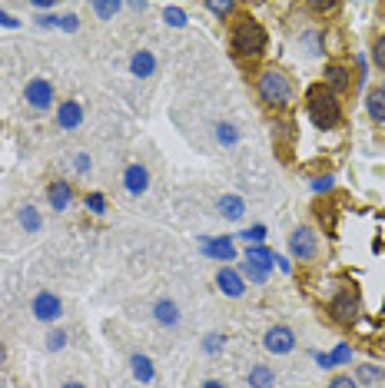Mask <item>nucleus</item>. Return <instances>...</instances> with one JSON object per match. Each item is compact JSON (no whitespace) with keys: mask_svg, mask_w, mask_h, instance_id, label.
<instances>
[{"mask_svg":"<svg viewBox=\"0 0 385 388\" xmlns=\"http://www.w3.org/2000/svg\"><path fill=\"white\" fill-rule=\"evenodd\" d=\"M306 110H309V119L319 126V130H336L342 123V103L339 96H332L322 83L312 87L306 93Z\"/></svg>","mask_w":385,"mask_h":388,"instance_id":"nucleus-1","label":"nucleus"},{"mask_svg":"<svg viewBox=\"0 0 385 388\" xmlns=\"http://www.w3.org/2000/svg\"><path fill=\"white\" fill-rule=\"evenodd\" d=\"M229 44H233V50H236L239 57H259L266 50V30L252 17H239L236 24H233Z\"/></svg>","mask_w":385,"mask_h":388,"instance_id":"nucleus-2","label":"nucleus"},{"mask_svg":"<svg viewBox=\"0 0 385 388\" xmlns=\"http://www.w3.org/2000/svg\"><path fill=\"white\" fill-rule=\"evenodd\" d=\"M256 90H259V100L266 106H289V100H293V83H289V76L282 74V70H276V67H269V70H263L259 74V80H256Z\"/></svg>","mask_w":385,"mask_h":388,"instance_id":"nucleus-3","label":"nucleus"},{"mask_svg":"<svg viewBox=\"0 0 385 388\" xmlns=\"http://www.w3.org/2000/svg\"><path fill=\"white\" fill-rule=\"evenodd\" d=\"M289 253L296 255L299 262L316 259V253H319V236H316L312 226H299V229H293V236H289Z\"/></svg>","mask_w":385,"mask_h":388,"instance_id":"nucleus-4","label":"nucleus"},{"mask_svg":"<svg viewBox=\"0 0 385 388\" xmlns=\"http://www.w3.org/2000/svg\"><path fill=\"white\" fill-rule=\"evenodd\" d=\"M329 315L342 322V326H352L359 319V292L356 289H342L339 296L329 302Z\"/></svg>","mask_w":385,"mask_h":388,"instance_id":"nucleus-5","label":"nucleus"},{"mask_svg":"<svg viewBox=\"0 0 385 388\" xmlns=\"http://www.w3.org/2000/svg\"><path fill=\"white\" fill-rule=\"evenodd\" d=\"M322 87H326L332 96L349 93V90H352V70H349L345 63H329L326 70H322Z\"/></svg>","mask_w":385,"mask_h":388,"instance_id":"nucleus-6","label":"nucleus"},{"mask_svg":"<svg viewBox=\"0 0 385 388\" xmlns=\"http://www.w3.org/2000/svg\"><path fill=\"white\" fill-rule=\"evenodd\" d=\"M24 96H27V103L33 106V110H50L54 106V83L50 80H44V76H33L27 83V90H24Z\"/></svg>","mask_w":385,"mask_h":388,"instance_id":"nucleus-7","label":"nucleus"},{"mask_svg":"<svg viewBox=\"0 0 385 388\" xmlns=\"http://www.w3.org/2000/svg\"><path fill=\"white\" fill-rule=\"evenodd\" d=\"M263 345H266V352H272V355H286V352L296 348V332L289 326H272L263 335Z\"/></svg>","mask_w":385,"mask_h":388,"instance_id":"nucleus-8","label":"nucleus"},{"mask_svg":"<svg viewBox=\"0 0 385 388\" xmlns=\"http://www.w3.org/2000/svg\"><path fill=\"white\" fill-rule=\"evenodd\" d=\"M60 312H63L60 296H54V292H37V296H33V315H37L40 322H57Z\"/></svg>","mask_w":385,"mask_h":388,"instance_id":"nucleus-9","label":"nucleus"},{"mask_svg":"<svg viewBox=\"0 0 385 388\" xmlns=\"http://www.w3.org/2000/svg\"><path fill=\"white\" fill-rule=\"evenodd\" d=\"M216 285H220L222 296H229V298H239L243 292H246V282H243V276H239L236 269H229V266H222L220 272H216Z\"/></svg>","mask_w":385,"mask_h":388,"instance_id":"nucleus-10","label":"nucleus"},{"mask_svg":"<svg viewBox=\"0 0 385 388\" xmlns=\"http://www.w3.org/2000/svg\"><path fill=\"white\" fill-rule=\"evenodd\" d=\"M80 123H83V106L76 100H63L57 106V126L60 130H76Z\"/></svg>","mask_w":385,"mask_h":388,"instance_id":"nucleus-11","label":"nucleus"},{"mask_svg":"<svg viewBox=\"0 0 385 388\" xmlns=\"http://www.w3.org/2000/svg\"><path fill=\"white\" fill-rule=\"evenodd\" d=\"M47 203H50V209H57V212L70 209V203H74V189H70V183L54 179V183H50V189H47Z\"/></svg>","mask_w":385,"mask_h":388,"instance_id":"nucleus-12","label":"nucleus"},{"mask_svg":"<svg viewBox=\"0 0 385 388\" xmlns=\"http://www.w3.org/2000/svg\"><path fill=\"white\" fill-rule=\"evenodd\" d=\"M123 186H126V193H133V196L147 193V186H149V169H147V166H140V163L126 166V173H123Z\"/></svg>","mask_w":385,"mask_h":388,"instance_id":"nucleus-13","label":"nucleus"},{"mask_svg":"<svg viewBox=\"0 0 385 388\" xmlns=\"http://www.w3.org/2000/svg\"><path fill=\"white\" fill-rule=\"evenodd\" d=\"M203 253H206L209 259H222V262H229V259L236 255V249H233V239L229 236H220V239H203Z\"/></svg>","mask_w":385,"mask_h":388,"instance_id":"nucleus-14","label":"nucleus"},{"mask_svg":"<svg viewBox=\"0 0 385 388\" xmlns=\"http://www.w3.org/2000/svg\"><path fill=\"white\" fill-rule=\"evenodd\" d=\"M153 319L160 322V326H177L179 322V309H177V302H170V298H160L156 305H153Z\"/></svg>","mask_w":385,"mask_h":388,"instance_id":"nucleus-15","label":"nucleus"},{"mask_svg":"<svg viewBox=\"0 0 385 388\" xmlns=\"http://www.w3.org/2000/svg\"><path fill=\"white\" fill-rule=\"evenodd\" d=\"M366 110H369V117L375 119V123H385V90L375 87L366 93Z\"/></svg>","mask_w":385,"mask_h":388,"instance_id":"nucleus-16","label":"nucleus"},{"mask_svg":"<svg viewBox=\"0 0 385 388\" xmlns=\"http://www.w3.org/2000/svg\"><path fill=\"white\" fill-rule=\"evenodd\" d=\"M156 70V57L149 53V50H136L133 60H130V74L133 76H149Z\"/></svg>","mask_w":385,"mask_h":388,"instance_id":"nucleus-17","label":"nucleus"},{"mask_svg":"<svg viewBox=\"0 0 385 388\" xmlns=\"http://www.w3.org/2000/svg\"><path fill=\"white\" fill-rule=\"evenodd\" d=\"M220 212L226 216V219H243V209H246V203H243V196H220Z\"/></svg>","mask_w":385,"mask_h":388,"instance_id":"nucleus-18","label":"nucleus"},{"mask_svg":"<svg viewBox=\"0 0 385 388\" xmlns=\"http://www.w3.org/2000/svg\"><path fill=\"white\" fill-rule=\"evenodd\" d=\"M130 369H133V378L136 382H143V385H147V382H153V362H149L147 355H140V352H136L133 358H130Z\"/></svg>","mask_w":385,"mask_h":388,"instance_id":"nucleus-19","label":"nucleus"},{"mask_svg":"<svg viewBox=\"0 0 385 388\" xmlns=\"http://www.w3.org/2000/svg\"><path fill=\"white\" fill-rule=\"evenodd\" d=\"M246 259L269 272V269H272V262H276V253H272L269 246H249V249H246Z\"/></svg>","mask_w":385,"mask_h":388,"instance_id":"nucleus-20","label":"nucleus"},{"mask_svg":"<svg viewBox=\"0 0 385 388\" xmlns=\"http://www.w3.org/2000/svg\"><path fill=\"white\" fill-rule=\"evenodd\" d=\"M272 382H276L272 369H266V365H252V372H249V388H272Z\"/></svg>","mask_w":385,"mask_h":388,"instance_id":"nucleus-21","label":"nucleus"},{"mask_svg":"<svg viewBox=\"0 0 385 388\" xmlns=\"http://www.w3.org/2000/svg\"><path fill=\"white\" fill-rule=\"evenodd\" d=\"M352 358V348L349 345H339L332 355H316V362L322 365V369H332V365H342V362H349Z\"/></svg>","mask_w":385,"mask_h":388,"instance_id":"nucleus-22","label":"nucleus"},{"mask_svg":"<svg viewBox=\"0 0 385 388\" xmlns=\"http://www.w3.org/2000/svg\"><path fill=\"white\" fill-rule=\"evenodd\" d=\"M20 226H24L27 233H37V229L44 226V219H40V212L33 206H20Z\"/></svg>","mask_w":385,"mask_h":388,"instance_id":"nucleus-23","label":"nucleus"},{"mask_svg":"<svg viewBox=\"0 0 385 388\" xmlns=\"http://www.w3.org/2000/svg\"><path fill=\"white\" fill-rule=\"evenodd\" d=\"M382 378L385 372L379 365H359V372H356V382H366V385H379Z\"/></svg>","mask_w":385,"mask_h":388,"instance_id":"nucleus-24","label":"nucleus"},{"mask_svg":"<svg viewBox=\"0 0 385 388\" xmlns=\"http://www.w3.org/2000/svg\"><path fill=\"white\" fill-rule=\"evenodd\" d=\"M239 276H246L249 282H259V285H263V282L269 279V272H266V269H259L256 262H249V259H243V272H239Z\"/></svg>","mask_w":385,"mask_h":388,"instance_id":"nucleus-25","label":"nucleus"},{"mask_svg":"<svg viewBox=\"0 0 385 388\" xmlns=\"http://www.w3.org/2000/svg\"><path fill=\"white\" fill-rule=\"evenodd\" d=\"M216 140H220L222 146H236L239 143L236 126H233V123H220V126H216Z\"/></svg>","mask_w":385,"mask_h":388,"instance_id":"nucleus-26","label":"nucleus"},{"mask_svg":"<svg viewBox=\"0 0 385 388\" xmlns=\"http://www.w3.org/2000/svg\"><path fill=\"white\" fill-rule=\"evenodd\" d=\"M163 20L170 24V27H186V10H183V7H166Z\"/></svg>","mask_w":385,"mask_h":388,"instance_id":"nucleus-27","label":"nucleus"},{"mask_svg":"<svg viewBox=\"0 0 385 388\" xmlns=\"http://www.w3.org/2000/svg\"><path fill=\"white\" fill-rule=\"evenodd\" d=\"M372 63H375L379 70H385V33L372 44Z\"/></svg>","mask_w":385,"mask_h":388,"instance_id":"nucleus-28","label":"nucleus"},{"mask_svg":"<svg viewBox=\"0 0 385 388\" xmlns=\"http://www.w3.org/2000/svg\"><path fill=\"white\" fill-rule=\"evenodd\" d=\"M206 10L209 14H216V17H226V14H233V10H236V3H229V0H220V3H216V0H209Z\"/></svg>","mask_w":385,"mask_h":388,"instance_id":"nucleus-29","label":"nucleus"},{"mask_svg":"<svg viewBox=\"0 0 385 388\" xmlns=\"http://www.w3.org/2000/svg\"><path fill=\"white\" fill-rule=\"evenodd\" d=\"M222 342H226V335H222V332H209L206 339H203V348L213 355V352H220L222 348Z\"/></svg>","mask_w":385,"mask_h":388,"instance_id":"nucleus-30","label":"nucleus"},{"mask_svg":"<svg viewBox=\"0 0 385 388\" xmlns=\"http://www.w3.org/2000/svg\"><path fill=\"white\" fill-rule=\"evenodd\" d=\"M243 236V242H252V246H263V239H266V229L263 226H252V229H246V233H239Z\"/></svg>","mask_w":385,"mask_h":388,"instance_id":"nucleus-31","label":"nucleus"},{"mask_svg":"<svg viewBox=\"0 0 385 388\" xmlns=\"http://www.w3.org/2000/svg\"><path fill=\"white\" fill-rule=\"evenodd\" d=\"M63 345H67V332H63V328H54V332L47 335V348L57 352V348H63Z\"/></svg>","mask_w":385,"mask_h":388,"instance_id":"nucleus-32","label":"nucleus"},{"mask_svg":"<svg viewBox=\"0 0 385 388\" xmlns=\"http://www.w3.org/2000/svg\"><path fill=\"white\" fill-rule=\"evenodd\" d=\"M87 209H90V212H97V216H104V212H106L104 193H90V196H87Z\"/></svg>","mask_w":385,"mask_h":388,"instance_id":"nucleus-33","label":"nucleus"},{"mask_svg":"<svg viewBox=\"0 0 385 388\" xmlns=\"http://www.w3.org/2000/svg\"><path fill=\"white\" fill-rule=\"evenodd\" d=\"M302 44H309V53H322L326 40H322V33H302Z\"/></svg>","mask_w":385,"mask_h":388,"instance_id":"nucleus-34","label":"nucleus"},{"mask_svg":"<svg viewBox=\"0 0 385 388\" xmlns=\"http://www.w3.org/2000/svg\"><path fill=\"white\" fill-rule=\"evenodd\" d=\"M93 10H97V17H100V20H110V17L120 10V3H117V0H113V3H93Z\"/></svg>","mask_w":385,"mask_h":388,"instance_id":"nucleus-35","label":"nucleus"},{"mask_svg":"<svg viewBox=\"0 0 385 388\" xmlns=\"http://www.w3.org/2000/svg\"><path fill=\"white\" fill-rule=\"evenodd\" d=\"M329 388H359V382L352 375H336V378L329 382Z\"/></svg>","mask_w":385,"mask_h":388,"instance_id":"nucleus-36","label":"nucleus"},{"mask_svg":"<svg viewBox=\"0 0 385 388\" xmlns=\"http://www.w3.org/2000/svg\"><path fill=\"white\" fill-rule=\"evenodd\" d=\"M312 189H316V193H329V189H332V176H316L312 179Z\"/></svg>","mask_w":385,"mask_h":388,"instance_id":"nucleus-37","label":"nucleus"},{"mask_svg":"<svg viewBox=\"0 0 385 388\" xmlns=\"http://www.w3.org/2000/svg\"><path fill=\"white\" fill-rule=\"evenodd\" d=\"M74 166H76V173H87V169H90V156H87V153H76Z\"/></svg>","mask_w":385,"mask_h":388,"instance_id":"nucleus-38","label":"nucleus"},{"mask_svg":"<svg viewBox=\"0 0 385 388\" xmlns=\"http://www.w3.org/2000/svg\"><path fill=\"white\" fill-rule=\"evenodd\" d=\"M0 27H10V30H17V27H20V20H17V17H10V14H3V10H0Z\"/></svg>","mask_w":385,"mask_h":388,"instance_id":"nucleus-39","label":"nucleus"},{"mask_svg":"<svg viewBox=\"0 0 385 388\" xmlns=\"http://www.w3.org/2000/svg\"><path fill=\"white\" fill-rule=\"evenodd\" d=\"M60 27H63V30H70V33H74V30L80 27V20H76V17H63V20H60Z\"/></svg>","mask_w":385,"mask_h":388,"instance_id":"nucleus-40","label":"nucleus"},{"mask_svg":"<svg viewBox=\"0 0 385 388\" xmlns=\"http://www.w3.org/2000/svg\"><path fill=\"white\" fill-rule=\"evenodd\" d=\"M40 27H60V17H40Z\"/></svg>","mask_w":385,"mask_h":388,"instance_id":"nucleus-41","label":"nucleus"},{"mask_svg":"<svg viewBox=\"0 0 385 388\" xmlns=\"http://www.w3.org/2000/svg\"><path fill=\"white\" fill-rule=\"evenodd\" d=\"M203 388H226L222 382H203Z\"/></svg>","mask_w":385,"mask_h":388,"instance_id":"nucleus-42","label":"nucleus"},{"mask_svg":"<svg viewBox=\"0 0 385 388\" xmlns=\"http://www.w3.org/2000/svg\"><path fill=\"white\" fill-rule=\"evenodd\" d=\"M63 388H87V385H80V382H67Z\"/></svg>","mask_w":385,"mask_h":388,"instance_id":"nucleus-43","label":"nucleus"},{"mask_svg":"<svg viewBox=\"0 0 385 388\" xmlns=\"http://www.w3.org/2000/svg\"><path fill=\"white\" fill-rule=\"evenodd\" d=\"M0 362H3V342H0Z\"/></svg>","mask_w":385,"mask_h":388,"instance_id":"nucleus-44","label":"nucleus"},{"mask_svg":"<svg viewBox=\"0 0 385 388\" xmlns=\"http://www.w3.org/2000/svg\"><path fill=\"white\" fill-rule=\"evenodd\" d=\"M382 24H385V7H382Z\"/></svg>","mask_w":385,"mask_h":388,"instance_id":"nucleus-45","label":"nucleus"},{"mask_svg":"<svg viewBox=\"0 0 385 388\" xmlns=\"http://www.w3.org/2000/svg\"><path fill=\"white\" fill-rule=\"evenodd\" d=\"M382 90H385V87H382Z\"/></svg>","mask_w":385,"mask_h":388,"instance_id":"nucleus-46","label":"nucleus"}]
</instances>
